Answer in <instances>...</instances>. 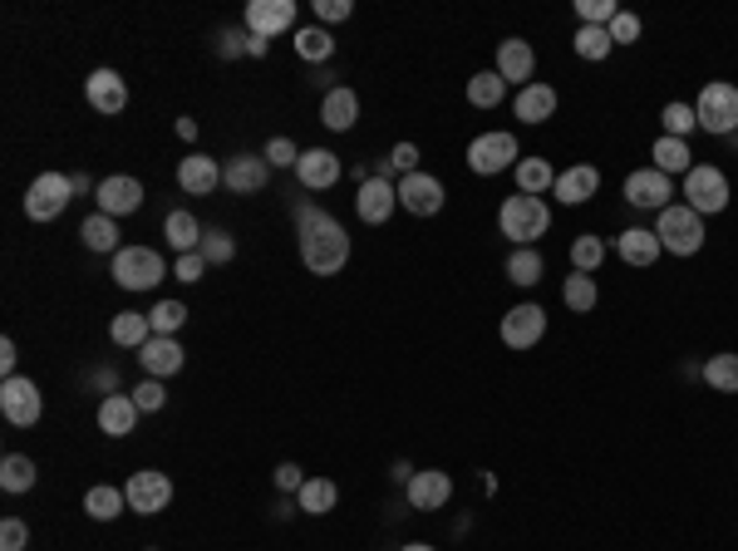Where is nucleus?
<instances>
[{"mask_svg":"<svg viewBox=\"0 0 738 551\" xmlns=\"http://www.w3.org/2000/svg\"><path fill=\"white\" fill-rule=\"evenodd\" d=\"M296 54L300 60H310V64H320V60L335 54V40H330V30H300L296 35Z\"/></svg>","mask_w":738,"mask_h":551,"instance_id":"45","label":"nucleus"},{"mask_svg":"<svg viewBox=\"0 0 738 551\" xmlns=\"http://www.w3.org/2000/svg\"><path fill=\"white\" fill-rule=\"evenodd\" d=\"M513 109H517V119H522V123H546L556 113V89H552V84H537L532 79L522 94H517Z\"/></svg>","mask_w":738,"mask_h":551,"instance_id":"28","label":"nucleus"},{"mask_svg":"<svg viewBox=\"0 0 738 551\" xmlns=\"http://www.w3.org/2000/svg\"><path fill=\"white\" fill-rule=\"evenodd\" d=\"M532 70H537V54L527 40H503L497 45V74H503L507 84H532Z\"/></svg>","mask_w":738,"mask_h":551,"instance_id":"24","label":"nucleus"},{"mask_svg":"<svg viewBox=\"0 0 738 551\" xmlns=\"http://www.w3.org/2000/svg\"><path fill=\"white\" fill-rule=\"evenodd\" d=\"M704 384L709 389H718V394H738V355H714L704 365Z\"/></svg>","mask_w":738,"mask_h":551,"instance_id":"40","label":"nucleus"},{"mask_svg":"<svg viewBox=\"0 0 738 551\" xmlns=\"http://www.w3.org/2000/svg\"><path fill=\"white\" fill-rule=\"evenodd\" d=\"M503 94H507V79L497 70H482V74H472L468 79V103L472 109H497Z\"/></svg>","mask_w":738,"mask_h":551,"instance_id":"33","label":"nucleus"},{"mask_svg":"<svg viewBox=\"0 0 738 551\" xmlns=\"http://www.w3.org/2000/svg\"><path fill=\"white\" fill-rule=\"evenodd\" d=\"M448 498H453V478L443 468H423V473H414L409 478V507L433 512V507H443Z\"/></svg>","mask_w":738,"mask_h":551,"instance_id":"20","label":"nucleus"},{"mask_svg":"<svg viewBox=\"0 0 738 551\" xmlns=\"http://www.w3.org/2000/svg\"><path fill=\"white\" fill-rule=\"evenodd\" d=\"M138 207H144V183H138V177L113 173L99 183V212L103 217H128V212H138Z\"/></svg>","mask_w":738,"mask_h":551,"instance_id":"16","label":"nucleus"},{"mask_svg":"<svg viewBox=\"0 0 738 551\" xmlns=\"http://www.w3.org/2000/svg\"><path fill=\"white\" fill-rule=\"evenodd\" d=\"M685 207H694L699 217L724 212L728 207V177L718 173V168H709V163L689 168L685 173Z\"/></svg>","mask_w":738,"mask_h":551,"instance_id":"9","label":"nucleus"},{"mask_svg":"<svg viewBox=\"0 0 738 551\" xmlns=\"http://www.w3.org/2000/svg\"><path fill=\"white\" fill-rule=\"evenodd\" d=\"M562 301L576 310V316H586V310H595V281L591 276H566V286H562Z\"/></svg>","mask_w":738,"mask_h":551,"instance_id":"41","label":"nucleus"},{"mask_svg":"<svg viewBox=\"0 0 738 551\" xmlns=\"http://www.w3.org/2000/svg\"><path fill=\"white\" fill-rule=\"evenodd\" d=\"M694 119L704 133H734L738 128V84L728 79H714L699 89V103H694Z\"/></svg>","mask_w":738,"mask_h":551,"instance_id":"5","label":"nucleus"},{"mask_svg":"<svg viewBox=\"0 0 738 551\" xmlns=\"http://www.w3.org/2000/svg\"><path fill=\"white\" fill-rule=\"evenodd\" d=\"M296 177L306 187H316V193H325V187L340 183V158L330 154V148H306L300 163H296Z\"/></svg>","mask_w":738,"mask_h":551,"instance_id":"22","label":"nucleus"},{"mask_svg":"<svg viewBox=\"0 0 738 551\" xmlns=\"http://www.w3.org/2000/svg\"><path fill=\"white\" fill-rule=\"evenodd\" d=\"M394 207H399V187L390 183V177H365L359 183V197H355V212H359V222H369V226H384L394 217Z\"/></svg>","mask_w":738,"mask_h":551,"instance_id":"10","label":"nucleus"},{"mask_svg":"<svg viewBox=\"0 0 738 551\" xmlns=\"http://www.w3.org/2000/svg\"><path fill=\"white\" fill-rule=\"evenodd\" d=\"M25 541H30V527H25L21 517L0 522V551H25Z\"/></svg>","mask_w":738,"mask_h":551,"instance_id":"50","label":"nucleus"},{"mask_svg":"<svg viewBox=\"0 0 738 551\" xmlns=\"http://www.w3.org/2000/svg\"><path fill=\"white\" fill-rule=\"evenodd\" d=\"M0 414H5V424H15V429H35L45 414V394L35 379L25 375H11L0 379Z\"/></svg>","mask_w":738,"mask_h":551,"instance_id":"6","label":"nucleus"},{"mask_svg":"<svg viewBox=\"0 0 738 551\" xmlns=\"http://www.w3.org/2000/svg\"><path fill=\"white\" fill-rule=\"evenodd\" d=\"M576 54H581V60H591V64H601V60H611V30H601V25H581V30H576Z\"/></svg>","mask_w":738,"mask_h":551,"instance_id":"39","label":"nucleus"},{"mask_svg":"<svg viewBox=\"0 0 738 551\" xmlns=\"http://www.w3.org/2000/svg\"><path fill=\"white\" fill-rule=\"evenodd\" d=\"M267 173H271L267 158H257V154H236V158H226L222 183H226V193L251 197V193H261V187H267Z\"/></svg>","mask_w":738,"mask_h":551,"instance_id":"17","label":"nucleus"},{"mask_svg":"<svg viewBox=\"0 0 738 551\" xmlns=\"http://www.w3.org/2000/svg\"><path fill=\"white\" fill-rule=\"evenodd\" d=\"M394 187H399V207H404V212H414V217L443 212V183L433 173H404Z\"/></svg>","mask_w":738,"mask_h":551,"instance_id":"12","label":"nucleus"},{"mask_svg":"<svg viewBox=\"0 0 738 551\" xmlns=\"http://www.w3.org/2000/svg\"><path fill=\"white\" fill-rule=\"evenodd\" d=\"M202 271H207L202 252H187V256H177V266H173V276H177V281H187V286H193V281H202Z\"/></svg>","mask_w":738,"mask_h":551,"instance_id":"52","label":"nucleus"},{"mask_svg":"<svg viewBox=\"0 0 738 551\" xmlns=\"http://www.w3.org/2000/svg\"><path fill=\"white\" fill-rule=\"evenodd\" d=\"M399 551H439V547H423V541H409V547H399Z\"/></svg>","mask_w":738,"mask_h":551,"instance_id":"59","label":"nucleus"},{"mask_svg":"<svg viewBox=\"0 0 738 551\" xmlns=\"http://www.w3.org/2000/svg\"><path fill=\"white\" fill-rule=\"evenodd\" d=\"M123 502H128V492L109 488V482H103V488H89V492H84V512H89L94 522H113V517L123 512Z\"/></svg>","mask_w":738,"mask_h":551,"instance_id":"36","label":"nucleus"},{"mask_svg":"<svg viewBox=\"0 0 738 551\" xmlns=\"http://www.w3.org/2000/svg\"><path fill=\"white\" fill-rule=\"evenodd\" d=\"M601 261H605V242H601V236H586V232L576 236V242H571V266H576V271L591 276Z\"/></svg>","mask_w":738,"mask_h":551,"instance_id":"43","label":"nucleus"},{"mask_svg":"<svg viewBox=\"0 0 738 551\" xmlns=\"http://www.w3.org/2000/svg\"><path fill=\"white\" fill-rule=\"evenodd\" d=\"M320 123H325L330 133H349L359 123V99L355 89H345V84H335V89L325 94V103H320Z\"/></svg>","mask_w":738,"mask_h":551,"instance_id":"25","label":"nucleus"},{"mask_svg":"<svg viewBox=\"0 0 738 551\" xmlns=\"http://www.w3.org/2000/svg\"><path fill=\"white\" fill-rule=\"evenodd\" d=\"M650 158H655V168L665 177L669 173H689V168H694V163H689V144H685V138H669V133H660V138H655Z\"/></svg>","mask_w":738,"mask_h":551,"instance_id":"32","label":"nucleus"},{"mask_svg":"<svg viewBox=\"0 0 738 551\" xmlns=\"http://www.w3.org/2000/svg\"><path fill=\"white\" fill-rule=\"evenodd\" d=\"M296 226H300V261H306L310 276L345 271V261H349V232L335 222V217L320 212V207H300Z\"/></svg>","mask_w":738,"mask_h":551,"instance_id":"1","label":"nucleus"},{"mask_svg":"<svg viewBox=\"0 0 738 551\" xmlns=\"http://www.w3.org/2000/svg\"><path fill=\"white\" fill-rule=\"evenodd\" d=\"M15 359H21L15 355V340H0V369H5V379L15 375Z\"/></svg>","mask_w":738,"mask_h":551,"instance_id":"56","label":"nucleus"},{"mask_svg":"<svg viewBox=\"0 0 738 551\" xmlns=\"http://www.w3.org/2000/svg\"><path fill=\"white\" fill-rule=\"evenodd\" d=\"M70 203H74V177L40 173L30 183V193H25V217H30V222H54Z\"/></svg>","mask_w":738,"mask_h":551,"instance_id":"8","label":"nucleus"},{"mask_svg":"<svg viewBox=\"0 0 738 551\" xmlns=\"http://www.w3.org/2000/svg\"><path fill=\"white\" fill-rule=\"evenodd\" d=\"M0 488L5 492H30L35 488V463L25 458V453H5V463H0Z\"/></svg>","mask_w":738,"mask_h":551,"instance_id":"38","label":"nucleus"},{"mask_svg":"<svg viewBox=\"0 0 738 551\" xmlns=\"http://www.w3.org/2000/svg\"><path fill=\"white\" fill-rule=\"evenodd\" d=\"M138 359H144L148 379H168L183 369V345H177L173 335H148V345L138 350Z\"/></svg>","mask_w":738,"mask_h":551,"instance_id":"23","label":"nucleus"},{"mask_svg":"<svg viewBox=\"0 0 738 551\" xmlns=\"http://www.w3.org/2000/svg\"><path fill=\"white\" fill-rule=\"evenodd\" d=\"M507 276H513L517 286H537L546 276V261H542V252H532V246H517L513 256H507Z\"/></svg>","mask_w":738,"mask_h":551,"instance_id":"37","label":"nucleus"},{"mask_svg":"<svg viewBox=\"0 0 738 551\" xmlns=\"http://www.w3.org/2000/svg\"><path fill=\"white\" fill-rule=\"evenodd\" d=\"M84 94H89V103L99 113H123V103H128V84H123V74L119 70H94L89 74V84H84Z\"/></svg>","mask_w":738,"mask_h":551,"instance_id":"19","label":"nucleus"},{"mask_svg":"<svg viewBox=\"0 0 738 551\" xmlns=\"http://www.w3.org/2000/svg\"><path fill=\"white\" fill-rule=\"evenodd\" d=\"M615 252H620V261H626V266H655L665 246H660L655 232H645V226H630V232L615 236Z\"/></svg>","mask_w":738,"mask_h":551,"instance_id":"26","label":"nucleus"},{"mask_svg":"<svg viewBox=\"0 0 738 551\" xmlns=\"http://www.w3.org/2000/svg\"><path fill=\"white\" fill-rule=\"evenodd\" d=\"M497 226H503V236H513L517 246H532L537 236H546V226H552V207L542 203V197H507L503 212H497Z\"/></svg>","mask_w":738,"mask_h":551,"instance_id":"2","label":"nucleus"},{"mask_svg":"<svg viewBox=\"0 0 738 551\" xmlns=\"http://www.w3.org/2000/svg\"><path fill=\"white\" fill-rule=\"evenodd\" d=\"M300 482H306V478H300L296 463H281V468H276V488L281 492H300Z\"/></svg>","mask_w":738,"mask_h":551,"instance_id":"54","label":"nucleus"},{"mask_svg":"<svg viewBox=\"0 0 738 551\" xmlns=\"http://www.w3.org/2000/svg\"><path fill=\"white\" fill-rule=\"evenodd\" d=\"M335 498H340V488L330 478H306L300 482V492H296V502H300L306 517H325V512H335Z\"/></svg>","mask_w":738,"mask_h":551,"instance_id":"29","label":"nucleus"},{"mask_svg":"<svg viewBox=\"0 0 738 551\" xmlns=\"http://www.w3.org/2000/svg\"><path fill=\"white\" fill-rule=\"evenodd\" d=\"M177 138H197V123L193 119H177Z\"/></svg>","mask_w":738,"mask_h":551,"instance_id":"58","label":"nucleus"},{"mask_svg":"<svg viewBox=\"0 0 738 551\" xmlns=\"http://www.w3.org/2000/svg\"><path fill=\"white\" fill-rule=\"evenodd\" d=\"M79 236H84V246H89V252H123V246H119V226H113V217H103V212L84 217Z\"/></svg>","mask_w":738,"mask_h":551,"instance_id":"35","label":"nucleus"},{"mask_svg":"<svg viewBox=\"0 0 738 551\" xmlns=\"http://www.w3.org/2000/svg\"><path fill=\"white\" fill-rule=\"evenodd\" d=\"M109 335H113V345H123V350H144L148 335H153V326H148V316H138V310H119Z\"/></svg>","mask_w":738,"mask_h":551,"instance_id":"30","label":"nucleus"},{"mask_svg":"<svg viewBox=\"0 0 738 551\" xmlns=\"http://www.w3.org/2000/svg\"><path fill=\"white\" fill-rule=\"evenodd\" d=\"M138 414H144V408H138L128 394H109L99 404V429L109 433V439H123V433H134Z\"/></svg>","mask_w":738,"mask_h":551,"instance_id":"27","label":"nucleus"},{"mask_svg":"<svg viewBox=\"0 0 738 551\" xmlns=\"http://www.w3.org/2000/svg\"><path fill=\"white\" fill-rule=\"evenodd\" d=\"M394 168H404V173H419V148H414V144H399V148H394Z\"/></svg>","mask_w":738,"mask_h":551,"instance_id":"55","label":"nucleus"},{"mask_svg":"<svg viewBox=\"0 0 738 551\" xmlns=\"http://www.w3.org/2000/svg\"><path fill=\"white\" fill-rule=\"evenodd\" d=\"M291 25H296V0H251L246 5V30L261 35V40L291 30Z\"/></svg>","mask_w":738,"mask_h":551,"instance_id":"15","label":"nucleus"},{"mask_svg":"<svg viewBox=\"0 0 738 551\" xmlns=\"http://www.w3.org/2000/svg\"><path fill=\"white\" fill-rule=\"evenodd\" d=\"M660 246L675 256H694L699 246H704V217L694 212V207L685 203H669L665 212H660V226H655Z\"/></svg>","mask_w":738,"mask_h":551,"instance_id":"3","label":"nucleus"},{"mask_svg":"<svg viewBox=\"0 0 738 551\" xmlns=\"http://www.w3.org/2000/svg\"><path fill=\"white\" fill-rule=\"evenodd\" d=\"M552 193L562 197L566 207H581V203H591V197L601 193V173H595L591 163H576V168H566V173H556Z\"/></svg>","mask_w":738,"mask_h":551,"instance_id":"21","label":"nucleus"},{"mask_svg":"<svg viewBox=\"0 0 738 551\" xmlns=\"http://www.w3.org/2000/svg\"><path fill=\"white\" fill-rule=\"evenodd\" d=\"M522 163V154H517V138L513 133H503V128H492V133H478L468 144V168L478 177H492V173H503V168H517Z\"/></svg>","mask_w":738,"mask_h":551,"instance_id":"7","label":"nucleus"},{"mask_svg":"<svg viewBox=\"0 0 738 551\" xmlns=\"http://www.w3.org/2000/svg\"><path fill=\"white\" fill-rule=\"evenodd\" d=\"M134 404H138V408H144V414H158V408H163V404H168V389H163V384H158V379H144V384H138V389H134Z\"/></svg>","mask_w":738,"mask_h":551,"instance_id":"49","label":"nucleus"},{"mask_svg":"<svg viewBox=\"0 0 738 551\" xmlns=\"http://www.w3.org/2000/svg\"><path fill=\"white\" fill-rule=\"evenodd\" d=\"M177 187H183V193H193V197L217 193V187H222V163H217V158H207V154H187L183 163H177Z\"/></svg>","mask_w":738,"mask_h":551,"instance_id":"18","label":"nucleus"},{"mask_svg":"<svg viewBox=\"0 0 738 551\" xmlns=\"http://www.w3.org/2000/svg\"><path fill=\"white\" fill-rule=\"evenodd\" d=\"M123 492H128V507L144 512V517H158V512H163L168 502H173V482H168V473H158V468L134 473Z\"/></svg>","mask_w":738,"mask_h":551,"instance_id":"11","label":"nucleus"},{"mask_svg":"<svg viewBox=\"0 0 738 551\" xmlns=\"http://www.w3.org/2000/svg\"><path fill=\"white\" fill-rule=\"evenodd\" d=\"M148 326H153V335H177V330L187 326V306H177V301H158V306L148 310Z\"/></svg>","mask_w":738,"mask_h":551,"instance_id":"42","label":"nucleus"},{"mask_svg":"<svg viewBox=\"0 0 738 551\" xmlns=\"http://www.w3.org/2000/svg\"><path fill=\"white\" fill-rule=\"evenodd\" d=\"M267 163L271 168H296L300 163V148L291 144V138H271V144H267Z\"/></svg>","mask_w":738,"mask_h":551,"instance_id":"51","label":"nucleus"},{"mask_svg":"<svg viewBox=\"0 0 738 551\" xmlns=\"http://www.w3.org/2000/svg\"><path fill=\"white\" fill-rule=\"evenodd\" d=\"M163 236H168V242H173L177 246V252H197V246H202V226H197V217L193 212H168V222H163Z\"/></svg>","mask_w":738,"mask_h":551,"instance_id":"34","label":"nucleus"},{"mask_svg":"<svg viewBox=\"0 0 738 551\" xmlns=\"http://www.w3.org/2000/svg\"><path fill=\"white\" fill-rule=\"evenodd\" d=\"M513 173H517V193H527V197H542V193H552L556 187V173H552L546 158H522Z\"/></svg>","mask_w":738,"mask_h":551,"instance_id":"31","label":"nucleus"},{"mask_svg":"<svg viewBox=\"0 0 738 551\" xmlns=\"http://www.w3.org/2000/svg\"><path fill=\"white\" fill-rule=\"evenodd\" d=\"M267 45H271V40H261V35H251V40H246V54H267Z\"/></svg>","mask_w":738,"mask_h":551,"instance_id":"57","label":"nucleus"},{"mask_svg":"<svg viewBox=\"0 0 738 551\" xmlns=\"http://www.w3.org/2000/svg\"><path fill=\"white\" fill-rule=\"evenodd\" d=\"M576 15H581V25H611L615 15H620V5H611V0H576Z\"/></svg>","mask_w":738,"mask_h":551,"instance_id":"47","label":"nucleus"},{"mask_svg":"<svg viewBox=\"0 0 738 551\" xmlns=\"http://www.w3.org/2000/svg\"><path fill=\"white\" fill-rule=\"evenodd\" d=\"M197 252H202V261H207V266H222V261H232V256H236V242H232L226 232H207Z\"/></svg>","mask_w":738,"mask_h":551,"instance_id":"46","label":"nucleus"},{"mask_svg":"<svg viewBox=\"0 0 738 551\" xmlns=\"http://www.w3.org/2000/svg\"><path fill=\"white\" fill-rule=\"evenodd\" d=\"M163 276H168V266L153 246H123V252H113V281H119L123 291H148V286H158Z\"/></svg>","mask_w":738,"mask_h":551,"instance_id":"4","label":"nucleus"},{"mask_svg":"<svg viewBox=\"0 0 738 551\" xmlns=\"http://www.w3.org/2000/svg\"><path fill=\"white\" fill-rule=\"evenodd\" d=\"M660 123H665V133L669 138H689V133L699 128V119H694V103H665V113H660Z\"/></svg>","mask_w":738,"mask_h":551,"instance_id":"44","label":"nucleus"},{"mask_svg":"<svg viewBox=\"0 0 738 551\" xmlns=\"http://www.w3.org/2000/svg\"><path fill=\"white\" fill-rule=\"evenodd\" d=\"M669 197H675V187H669V177L660 173V168H640V173L626 177V203H630V207H650V212H665Z\"/></svg>","mask_w":738,"mask_h":551,"instance_id":"14","label":"nucleus"},{"mask_svg":"<svg viewBox=\"0 0 738 551\" xmlns=\"http://www.w3.org/2000/svg\"><path fill=\"white\" fill-rule=\"evenodd\" d=\"M542 335H546V310L532 306V301H527V306H513L503 316V345L507 350H532Z\"/></svg>","mask_w":738,"mask_h":551,"instance_id":"13","label":"nucleus"},{"mask_svg":"<svg viewBox=\"0 0 738 551\" xmlns=\"http://www.w3.org/2000/svg\"><path fill=\"white\" fill-rule=\"evenodd\" d=\"M349 11H355L349 0H316V15H320V21H349Z\"/></svg>","mask_w":738,"mask_h":551,"instance_id":"53","label":"nucleus"},{"mask_svg":"<svg viewBox=\"0 0 738 551\" xmlns=\"http://www.w3.org/2000/svg\"><path fill=\"white\" fill-rule=\"evenodd\" d=\"M605 30H611V45H636L640 40V15L620 11L611 25H605Z\"/></svg>","mask_w":738,"mask_h":551,"instance_id":"48","label":"nucleus"}]
</instances>
